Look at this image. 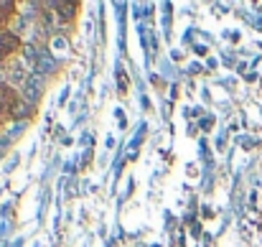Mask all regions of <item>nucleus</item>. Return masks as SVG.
Returning <instances> with one entry per match:
<instances>
[{
	"mask_svg": "<svg viewBox=\"0 0 262 247\" xmlns=\"http://www.w3.org/2000/svg\"><path fill=\"white\" fill-rule=\"evenodd\" d=\"M3 59H5V51H3V49H0V61H3Z\"/></svg>",
	"mask_w": 262,
	"mask_h": 247,
	"instance_id": "6e6552de",
	"label": "nucleus"
},
{
	"mask_svg": "<svg viewBox=\"0 0 262 247\" xmlns=\"http://www.w3.org/2000/svg\"><path fill=\"white\" fill-rule=\"evenodd\" d=\"M23 59L28 61V67H31V69H36V61H38V56H36V49H33V46H26V51H23Z\"/></svg>",
	"mask_w": 262,
	"mask_h": 247,
	"instance_id": "39448f33",
	"label": "nucleus"
},
{
	"mask_svg": "<svg viewBox=\"0 0 262 247\" xmlns=\"http://www.w3.org/2000/svg\"><path fill=\"white\" fill-rule=\"evenodd\" d=\"M3 102H5L8 107H13V105H15V102H13V97H10V89H8V87H0V105H3Z\"/></svg>",
	"mask_w": 262,
	"mask_h": 247,
	"instance_id": "0eeeda50",
	"label": "nucleus"
},
{
	"mask_svg": "<svg viewBox=\"0 0 262 247\" xmlns=\"http://www.w3.org/2000/svg\"><path fill=\"white\" fill-rule=\"evenodd\" d=\"M41 89H43V77H41L38 72H33V74L28 77V82L23 84V94H26L28 102H36V99L41 97Z\"/></svg>",
	"mask_w": 262,
	"mask_h": 247,
	"instance_id": "f257e3e1",
	"label": "nucleus"
},
{
	"mask_svg": "<svg viewBox=\"0 0 262 247\" xmlns=\"http://www.w3.org/2000/svg\"><path fill=\"white\" fill-rule=\"evenodd\" d=\"M10 112H13V117H26V112H28V107H26L23 102H15V105L10 107Z\"/></svg>",
	"mask_w": 262,
	"mask_h": 247,
	"instance_id": "423d86ee",
	"label": "nucleus"
},
{
	"mask_svg": "<svg viewBox=\"0 0 262 247\" xmlns=\"http://www.w3.org/2000/svg\"><path fill=\"white\" fill-rule=\"evenodd\" d=\"M38 69H41V72H46V74H51V72L56 69V61H54L49 54H43V56L38 59ZM41 72H38V74H41Z\"/></svg>",
	"mask_w": 262,
	"mask_h": 247,
	"instance_id": "7ed1b4c3",
	"label": "nucleus"
},
{
	"mask_svg": "<svg viewBox=\"0 0 262 247\" xmlns=\"http://www.w3.org/2000/svg\"><path fill=\"white\" fill-rule=\"evenodd\" d=\"M10 82L13 84H26L28 82V77H26V72H23L20 67H13V69H10Z\"/></svg>",
	"mask_w": 262,
	"mask_h": 247,
	"instance_id": "20e7f679",
	"label": "nucleus"
},
{
	"mask_svg": "<svg viewBox=\"0 0 262 247\" xmlns=\"http://www.w3.org/2000/svg\"><path fill=\"white\" fill-rule=\"evenodd\" d=\"M0 49H3L5 54L15 51V49H18V38H15L13 33H0Z\"/></svg>",
	"mask_w": 262,
	"mask_h": 247,
	"instance_id": "f03ea898",
	"label": "nucleus"
}]
</instances>
